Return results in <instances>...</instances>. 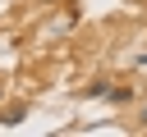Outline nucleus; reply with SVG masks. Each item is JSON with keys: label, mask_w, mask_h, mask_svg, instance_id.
Returning <instances> with one entry per match:
<instances>
[{"label": "nucleus", "mask_w": 147, "mask_h": 137, "mask_svg": "<svg viewBox=\"0 0 147 137\" xmlns=\"http://www.w3.org/2000/svg\"><path fill=\"white\" fill-rule=\"evenodd\" d=\"M23 114H28V110H23V105H9V110H5V119H0V123H23Z\"/></svg>", "instance_id": "f257e3e1"}, {"label": "nucleus", "mask_w": 147, "mask_h": 137, "mask_svg": "<svg viewBox=\"0 0 147 137\" xmlns=\"http://www.w3.org/2000/svg\"><path fill=\"white\" fill-rule=\"evenodd\" d=\"M138 64H142V68H147V55H142V59H138Z\"/></svg>", "instance_id": "f03ea898"}, {"label": "nucleus", "mask_w": 147, "mask_h": 137, "mask_svg": "<svg viewBox=\"0 0 147 137\" xmlns=\"http://www.w3.org/2000/svg\"><path fill=\"white\" fill-rule=\"evenodd\" d=\"M0 96H5V87H0Z\"/></svg>", "instance_id": "7ed1b4c3"}]
</instances>
